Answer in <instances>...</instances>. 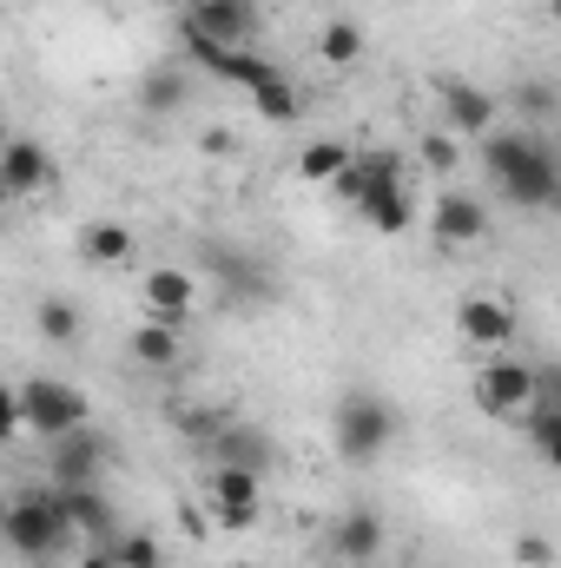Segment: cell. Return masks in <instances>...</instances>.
Segmentation results:
<instances>
[{
	"label": "cell",
	"mask_w": 561,
	"mask_h": 568,
	"mask_svg": "<svg viewBox=\"0 0 561 568\" xmlns=\"http://www.w3.org/2000/svg\"><path fill=\"white\" fill-rule=\"evenodd\" d=\"M429 232H436L442 252H456V245H482V239H489V212H482V199H469V192H442Z\"/></svg>",
	"instance_id": "obj_13"
},
{
	"label": "cell",
	"mask_w": 561,
	"mask_h": 568,
	"mask_svg": "<svg viewBox=\"0 0 561 568\" xmlns=\"http://www.w3.org/2000/svg\"><path fill=\"white\" fill-rule=\"evenodd\" d=\"M60 179V165H53V152L40 140H7L0 145V199H33V192H47Z\"/></svg>",
	"instance_id": "obj_7"
},
{
	"label": "cell",
	"mask_w": 561,
	"mask_h": 568,
	"mask_svg": "<svg viewBox=\"0 0 561 568\" xmlns=\"http://www.w3.org/2000/svg\"><path fill=\"white\" fill-rule=\"evenodd\" d=\"M140 297L152 317H165V324H185L192 317V304H198V278L185 272V265H152L140 278Z\"/></svg>",
	"instance_id": "obj_12"
},
{
	"label": "cell",
	"mask_w": 561,
	"mask_h": 568,
	"mask_svg": "<svg viewBox=\"0 0 561 568\" xmlns=\"http://www.w3.org/2000/svg\"><path fill=\"white\" fill-rule=\"evenodd\" d=\"M330 443H337L344 463H377L397 443V410L377 390H344L337 397V417H330Z\"/></svg>",
	"instance_id": "obj_4"
},
{
	"label": "cell",
	"mask_w": 561,
	"mask_h": 568,
	"mask_svg": "<svg viewBox=\"0 0 561 568\" xmlns=\"http://www.w3.org/2000/svg\"><path fill=\"white\" fill-rule=\"evenodd\" d=\"M456 331L469 344H482V351H509L516 344V311L496 304V297H462L456 304Z\"/></svg>",
	"instance_id": "obj_16"
},
{
	"label": "cell",
	"mask_w": 561,
	"mask_h": 568,
	"mask_svg": "<svg viewBox=\"0 0 561 568\" xmlns=\"http://www.w3.org/2000/svg\"><path fill=\"white\" fill-rule=\"evenodd\" d=\"M73 568H113V556H106V549H86V556H80Z\"/></svg>",
	"instance_id": "obj_32"
},
{
	"label": "cell",
	"mask_w": 561,
	"mask_h": 568,
	"mask_svg": "<svg viewBox=\"0 0 561 568\" xmlns=\"http://www.w3.org/2000/svg\"><path fill=\"white\" fill-rule=\"evenodd\" d=\"M482 165L509 205H522V212H555L561 205V159L542 133H529V126L482 133Z\"/></svg>",
	"instance_id": "obj_1"
},
{
	"label": "cell",
	"mask_w": 561,
	"mask_h": 568,
	"mask_svg": "<svg viewBox=\"0 0 561 568\" xmlns=\"http://www.w3.org/2000/svg\"><path fill=\"white\" fill-rule=\"evenodd\" d=\"M178 27L212 47H252L265 33V13H258V0H192Z\"/></svg>",
	"instance_id": "obj_6"
},
{
	"label": "cell",
	"mask_w": 561,
	"mask_h": 568,
	"mask_svg": "<svg viewBox=\"0 0 561 568\" xmlns=\"http://www.w3.org/2000/svg\"><path fill=\"white\" fill-rule=\"evenodd\" d=\"M377 185H404V159H397V152H350V159H344V172L330 179V192H337L350 212H357Z\"/></svg>",
	"instance_id": "obj_11"
},
{
	"label": "cell",
	"mask_w": 561,
	"mask_h": 568,
	"mask_svg": "<svg viewBox=\"0 0 561 568\" xmlns=\"http://www.w3.org/2000/svg\"><path fill=\"white\" fill-rule=\"evenodd\" d=\"M100 469H106V436H100L93 424L53 443V489H73V483H100Z\"/></svg>",
	"instance_id": "obj_14"
},
{
	"label": "cell",
	"mask_w": 561,
	"mask_h": 568,
	"mask_svg": "<svg viewBox=\"0 0 561 568\" xmlns=\"http://www.w3.org/2000/svg\"><path fill=\"white\" fill-rule=\"evenodd\" d=\"M344 159H350V145L344 140H310L297 152V179H310V185H330L337 172H344Z\"/></svg>",
	"instance_id": "obj_25"
},
{
	"label": "cell",
	"mask_w": 561,
	"mask_h": 568,
	"mask_svg": "<svg viewBox=\"0 0 561 568\" xmlns=\"http://www.w3.org/2000/svg\"><path fill=\"white\" fill-rule=\"evenodd\" d=\"M60 496V509H67V523H73V536L86 542V549H106L113 536H120V516H113V503L100 496V483H73V489H53Z\"/></svg>",
	"instance_id": "obj_10"
},
{
	"label": "cell",
	"mask_w": 561,
	"mask_h": 568,
	"mask_svg": "<svg viewBox=\"0 0 561 568\" xmlns=\"http://www.w3.org/2000/svg\"><path fill=\"white\" fill-rule=\"evenodd\" d=\"M317 53H324L330 67H350V60L364 53V33H357V20H324V33H317Z\"/></svg>",
	"instance_id": "obj_27"
},
{
	"label": "cell",
	"mask_w": 561,
	"mask_h": 568,
	"mask_svg": "<svg viewBox=\"0 0 561 568\" xmlns=\"http://www.w3.org/2000/svg\"><path fill=\"white\" fill-rule=\"evenodd\" d=\"M20 436V404H13V384H0V443Z\"/></svg>",
	"instance_id": "obj_31"
},
{
	"label": "cell",
	"mask_w": 561,
	"mask_h": 568,
	"mask_svg": "<svg viewBox=\"0 0 561 568\" xmlns=\"http://www.w3.org/2000/svg\"><path fill=\"white\" fill-rule=\"evenodd\" d=\"M364 219H370V232H384V239H404L410 225H417V205H410V185H377L364 205H357Z\"/></svg>",
	"instance_id": "obj_18"
},
{
	"label": "cell",
	"mask_w": 561,
	"mask_h": 568,
	"mask_svg": "<svg viewBox=\"0 0 561 568\" xmlns=\"http://www.w3.org/2000/svg\"><path fill=\"white\" fill-rule=\"evenodd\" d=\"M536 404V364H516V357H496L476 371V410L509 424V417H529Z\"/></svg>",
	"instance_id": "obj_5"
},
{
	"label": "cell",
	"mask_w": 561,
	"mask_h": 568,
	"mask_svg": "<svg viewBox=\"0 0 561 568\" xmlns=\"http://www.w3.org/2000/svg\"><path fill=\"white\" fill-rule=\"evenodd\" d=\"M205 272L225 284V297H238V304H245V297H252V304L272 297V272H265L258 258H238L232 245H205Z\"/></svg>",
	"instance_id": "obj_17"
},
{
	"label": "cell",
	"mask_w": 561,
	"mask_h": 568,
	"mask_svg": "<svg viewBox=\"0 0 561 568\" xmlns=\"http://www.w3.org/2000/svg\"><path fill=\"white\" fill-rule=\"evenodd\" d=\"M422 165L436 172V179H456V165H462V145H456V133H422Z\"/></svg>",
	"instance_id": "obj_28"
},
{
	"label": "cell",
	"mask_w": 561,
	"mask_h": 568,
	"mask_svg": "<svg viewBox=\"0 0 561 568\" xmlns=\"http://www.w3.org/2000/svg\"><path fill=\"white\" fill-rule=\"evenodd\" d=\"M496 93L489 87H476V80H442V120H449V133L456 140H482V133H496Z\"/></svg>",
	"instance_id": "obj_9"
},
{
	"label": "cell",
	"mask_w": 561,
	"mask_h": 568,
	"mask_svg": "<svg viewBox=\"0 0 561 568\" xmlns=\"http://www.w3.org/2000/svg\"><path fill=\"white\" fill-rule=\"evenodd\" d=\"M80 258L86 265H126L133 258V225L126 219H93L80 232Z\"/></svg>",
	"instance_id": "obj_19"
},
{
	"label": "cell",
	"mask_w": 561,
	"mask_h": 568,
	"mask_svg": "<svg viewBox=\"0 0 561 568\" xmlns=\"http://www.w3.org/2000/svg\"><path fill=\"white\" fill-rule=\"evenodd\" d=\"M252 113H258L265 126H297V120H304V93L290 87V73H278V80L252 87Z\"/></svg>",
	"instance_id": "obj_24"
},
{
	"label": "cell",
	"mask_w": 561,
	"mask_h": 568,
	"mask_svg": "<svg viewBox=\"0 0 561 568\" xmlns=\"http://www.w3.org/2000/svg\"><path fill=\"white\" fill-rule=\"evenodd\" d=\"M529 443L542 463H561V410H529Z\"/></svg>",
	"instance_id": "obj_29"
},
{
	"label": "cell",
	"mask_w": 561,
	"mask_h": 568,
	"mask_svg": "<svg viewBox=\"0 0 561 568\" xmlns=\"http://www.w3.org/2000/svg\"><path fill=\"white\" fill-rule=\"evenodd\" d=\"M0 536H7V549L27 556V562H60V556L80 542L53 489H27V496L0 503Z\"/></svg>",
	"instance_id": "obj_2"
},
{
	"label": "cell",
	"mask_w": 561,
	"mask_h": 568,
	"mask_svg": "<svg viewBox=\"0 0 561 568\" xmlns=\"http://www.w3.org/2000/svg\"><path fill=\"white\" fill-rule=\"evenodd\" d=\"M13 404H20V436H40V443H60L93 424L86 390H73L67 377H27V384H13Z\"/></svg>",
	"instance_id": "obj_3"
},
{
	"label": "cell",
	"mask_w": 561,
	"mask_h": 568,
	"mask_svg": "<svg viewBox=\"0 0 561 568\" xmlns=\"http://www.w3.org/2000/svg\"><path fill=\"white\" fill-rule=\"evenodd\" d=\"M516 562H522V568H549V562H555L549 536H522V542H516Z\"/></svg>",
	"instance_id": "obj_30"
},
{
	"label": "cell",
	"mask_w": 561,
	"mask_h": 568,
	"mask_svg": "<svg viewBox=\"0 0 561 568\" xmlns=\"http://www.w3.org/2000/svg\"><path fill=\"white\" fill-rule=\"evenodd\" d=\"M245 568H265V562H245Z\"/></svg>",
	"instance_id": "obj_34"
},
{
	"label": "cell",
	"mask_w": 561,
	"mask_h": 568,
	"mask_svg": "<svg viewBox=\"0 0 561 568\" xmlns=\"http://www.w3.org/2000/svg\"><path fill=\"white\" fill-rule=\"evenodd\" d=\"M185 93H192V73H178V67H152V73H140V113H152V120H165V113H178L185 106Z\"/></svg>",
	"instance_id": "obj_20"
},
{
	"label": "cell",
	"mask_w": 561,
	"mask_h": 568,
	"mask_svg": "<svg viewBox=\"0 0 561 568\" xmlns=\"http://www.w3.org/2000/svg\"><path fill=\"white\" fill-rule=\"evenodd\" d=\"M185 357V337H178V324H165V317H145L140 331H133V364L145 371H172Z\"/></svg>",
	"instance_id": "obj_21"
},
{
	"label": "cell",
	"mask_w": 561,
	"mask_h": 568,
	"mask_svg": "<svg viewBox=\"0 0 561 568\" xmlns=\"http://www.w3.org/2000/svg\"><path fill=\"white\" fill-rule=\"evenodd\" d=\"M7 140H13V133H7V120H0V145H7Z\"/></svg>",
	"instance_id": "obj_33"
},
{
	"label": "cell",
	"mask_w": 561,
	"mask_h": 568,
	"mask_svg": "<svg viewBox=\"0 0 561 568\" xmlns=\"http://www.w3.org/2000/svg\"><path fill=\"white\" fill-rule=\"evenodd\" d=\"M106 556H113V568H159L165 562V549H159L145 529H120V536L106 542Z\"/></svg>",
	"instance_id": "obj_26"
},
{
	"label": "cell",
	"mask_w": 561,
	"mask_h": 568,
	"mask_svg": "<svg viewBox=\"0 0 561 568\" xmlns=\"http://www.w3.org/2000/svg\"><path fill=\"white\" fill-rule=\"evenodd\" d=\"M33 337H47V344H80L86 337V317H80V304H67V297H40L33 304Z\"/></svg>",
	"instance_id": "obj_23"
},
{
	"label": "cell",
	"mask_w": 561,
	"mask_h": 568,
	"mask_svg": "<svg viewBox=\"0 0 561 568\" xmlns=\"http://www.w3.org/2000/svg\"><path fill=\"white\" fill-rule=\"evenodd\" d=\"M212 449H218V463H225V469H252V476H265V469H272V436H265V429H218V443H212Z\"/></svg>",
	"instance_id": "obj_22"
},
{
	"label": "cell",
	"mask_w": 561,
	"mask_h": 568,
	"mask_svg": "<svg viewBox=\"0 0 561 568\" xmlns=\"http://www.w3.org/2000/svg\"><path fill=\"white\" fill-rule=\"evenodd\" d=\"M324 549H330L337 562H377V556H384V516H377V509H344V516L330 523Z\"/></svg>",
	"instance_id": "obj_15"
},
{
	"label": "cell",
	"mask_w": 561,
	"mask_h": 568,
	"mask_svg": "<svg viewBox=\"0 0 561 568\" xmlns=\"http://www.w3.org/2000/svg\"><path fill=\"white\" fill-rule=\"evenodd\" d=\"M265 476H252V469H212V516H218V529H252L258 523V509H265Z\"/></svg>",
	"instance_id": "obj_8"
}]
</instances>
